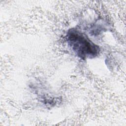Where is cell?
<instances>
[{"label":"cell","mask_w":126,"mask_h":126,"mask_svg":"<svg viewBox=\"0 0 126 126\" xmlns=\"http://www.w3.org/2000/svg\"><path fill=\"white\" fill-rule=\"evenodd\" d=\"M67 42L75 54L82 59L95 57L100 52L98 46L92 42L86 35L75 29H71L68 32Z\"/></svg>","instance_id":"cell-1"}]
</instances>
